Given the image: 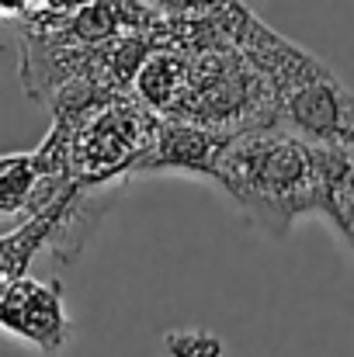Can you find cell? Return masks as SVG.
I'll return each instance as SVG.
<instances>
[{
  "label": "cell",
  "mask_w": 354,
  "mask_h": 357,
  "mask_svg": "<svg viewBox=\"0 0 354 357\" xmlns=\"http://www.w3.org/2000/svg\"><path fill=\"white\" fill-rule=\"evenodd\" d=\"M0 330L42 354H59L73 340V319L66 312L63 284L31 274L14 281L0 298Z\"/></svg>",
  "instance_id": "obj_6"
},
{
  "label": "cell",
  "mask_w": 354,
  "mask_h": 357,
  "mask_svg": "<svg viewBox=\"0 0 354 357\" xmlns=\"http://www.w3.org/2000/svg\"><path fill=\"white\" fill-rule=\"evenodd\" d=\"M160 121L163 119L135 101V94H115L80 112L56 115L49 135L35 149L42 184L28 215L45 208L66 188L108 191L112 184L139 177L153 153Z\"/></svg>",
  "instance_id": "obj_2"
},
{
  "label": "cell",
  "mask_w": 354,
  "mask_h": 357,
  "mask_svg": "<svg viewBox=\"0 0 354 357\" xmlns=\"http://www.w3.org/2000/svg\"><path fill=\"white\" fill-rule=\"evenodd\" d=\"M167 35L184 49L188 73L174 115L163 121H188L223 135L278 125V101L267 77L226 35L216 7L195 17H167Z\"/></svg>",
  "instance_id": "obj_4"
},
{
  "label": "cell",
  "mask_w": 354,
  "mask_h": 357,
  "mask_svg": "<svg viewBox=\"0 0 354 357\" xmlns=\"http://www.w3.org/2000/svg\"><path fill=\"white\" fill-rule=\"evenodd\" d=\"M139 3H146L160 17H195V14H205V10L219 7L216 0H139Z\"/></svg>",
  "instance_id": "obj_12"
},
{
  "label": "cell",
  "mask_w": 354,
  "mask_h": 357,
  "mask_svg": "<svg viewBox=\"0 0 354 357\" xmlns=\"http://www.w3.org/2000/svg\"><path fill=\"white\" fill-rule=\"evenodd\" d=\"M163 351L167 357H223V340L209 330H170L163 333Z\"/></svg>",
  "instance_id": "obj_11"
},
{
  "label": "cell",
  "mask_w": 354,
  "mask_h": 357,
  "mask_svg": "<svg viewBox=\"0 0 354 357\" xmlns=\"http://www.w3.org/2000/svg\"><path fill=\"white\" fill-rule=\"evenodd\" d=\"M105 208V191H77L66 188L56 202L38 208L35 215L21 219L10 233L0 236V298L10 291L14 281L28 274V264L49 250L56 260H73L84 246L87 233Z\"/></svg>",
  "instance_id": "obj_5"
},
{
  "label": "cell",
  "mask_w": 354,
  "mask_h": 357,
  "mask_svg": "<svg viewBox=\"0 0 354 357\" xmlns=\"http://www.w3.org/2000/svg\"><path fill=\"white\" fill-rule=\"evenodd\" d=\"M344 163L348 156L285 125H264L230 139L216 184L257 229L281 239L302 215H323L330 184Z\"/></svg>",
  "instance_id": "obj_1"
},
{
  "label": "cell",
  "mask_w": 354,
  "mask_h": 357,
  "mask_svg": "<svg viewBox=\"0 0 354 357\" xmlns=\"http://www.w3.org/2000/svg\"><path fill=\"white\" fill-rule=\"evenodd\" d=\"M216 14L243 56L267 77L278 101V125L354 160V94L344 80L239 0H223Z\"/></svg>",
  "instance_id": "obj_3"
},
{
  "label": "cell",
  "mask_w": 354,
  "mask_h": 357,
  "mask_svg": "<svg viewBox=\"0 0 354 357\" xmlns=\"http://www.w3.org/2000/svg\"><path fill=\"white\" fill-rule=\"evenodd\" d=\"M323 219L330 222V229L344 243V250L354 260V160L341 167V174L330 184L327 205H323Z\"/></svg>",
  "instance_id": "obj_10"
},
{
  "label": "cell",
  "mask_w": 354,
  "mask_h": 357,
  "mask_svg": "<svg viewBox=\"0 0 354 357\" xmlns=\"http://www.w3.org/2000/svg\"><path fill=\"white\" fill-rule=\"evenodd\" d=\"M42 184V170L31 153H0V219L21 215L28 219L35 195Z\"/></svg>",
  "instance_id": "obj_8"
},
{
  "label": "cell",
  "mask_w": 354,
  "mask_h": 357,
  "mask_svg": "<svg viewBox=\"0 0 354 357\" xmlns=\"http://www.w3.org/2000/svg\"><path fill=\"white\" fill-rule=\"evenodd\" d=\"M233 135L188 125V121H160L153 153L142 163V174H195L216 181L219 160ZM139 174V177H142Z\"/></svg>",
  "instance_id": "obj_7"
},
{
  "label": "cell",
  "mask_w": 354,
  "mask_h": 357,
  "mask_svg": "<svg viewBox=\"0 0 354 357\" xmlns=\"http://www.w3.org/2000/svg\"><path fill=\"white\" fill-rule=\"evenodd\" d=\"M91 0H0V21L14 28V35L24 31H49L70 14H77Z\"/></svg>",
  "instance_id": "obj_9"
}]
</instances>
